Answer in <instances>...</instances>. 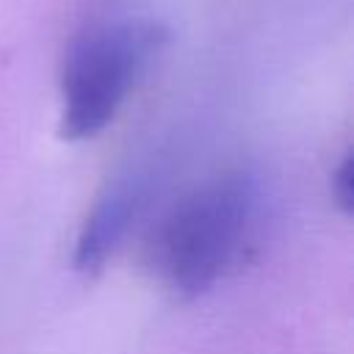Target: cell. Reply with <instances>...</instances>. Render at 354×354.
Here are the masks:
<instances>
[{
  "mask_svg": "<svg viewBox=\"0 0 354 354\" xmlns=\"http://www.w3.org/2000/svg\"><path fill=\"white\" fill-rule=\"evenodd\" d=\"M260 218V183L227 171L194 188L166 216L155 238L160 279L180 296H202L224 279L252 246Z\"/></svg>",
  "mask_w": 354,
  "mask_h": 354,
  "instance_id": "6da1fadb",
  "label": "cell"
},
{
  "mask_svg": "<svg viewBox=\"0 0 354 354\" xmlns=\"http://www.w3.org/2000/svg\"><path fill=\"white\" fill-rule=\"evenodd\" d=\"M149 19H113L83 30L64 61L61 136L83 141L105 130L163 44Z\"/></svg>",
  "mask_w": 354,
  "mask_h": 354,
  "instance_id": "7a4b0ae2",
  "label": "cell"
},
{
  "mask_svg": "<svg viewBox=\"0 0 354 354\" xmlns=\"http://www.w3.org/2000/svg\"><path fill=\"white\" fill-rule=\"evenodd\" d=\"M144 205V185L138 177L119 180L94 202L75 241V268L83 274L100 271L108 257L127 238L138 210Z\"/></svg>",
  "mask_w": 354,
  "mask_h": 354,
  "instance_id": "3957f363",
  "label": "cell"
},
{
  "mask_svg": "<svg viewBox=\"0 0 354 354\" xmlns=\"http://www.w3.org/2000/svg\"><path fill=\"white\" fill-rule=\"evenodd\" d=\"M329 188H332V196H335L337 207L343 213H351V207H354V158L351 155H346L335 166Z\"/></svg>",
  "mask_w": 354,
  "mask_h": 354,
  "instance_id": "277c9868",
  "label": "cell"
}]
</instances>
